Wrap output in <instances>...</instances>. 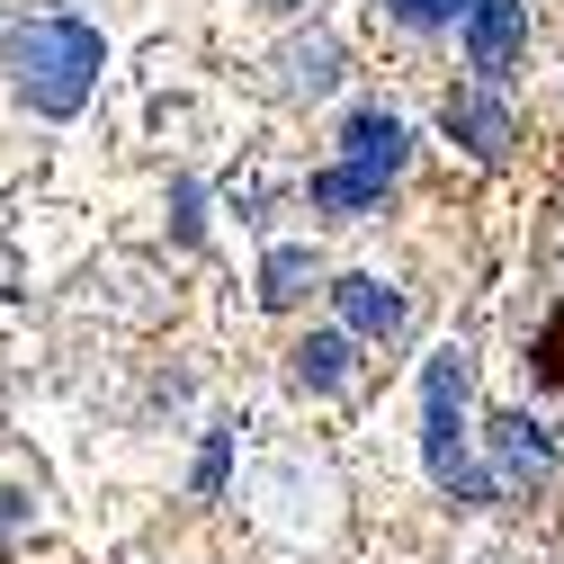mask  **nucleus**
I'll return each instance as SVG.
<instances>
[{
	"mask_svg": "<svg viewBox=\"0 0 564 564\" xmlns=\"http://www.w3.org/2000/svg\"><path fill=\"white\" fill-rule=\"evenodd\" d=\"M99 63H108V45L73 10H36V19H19L10 36H0V73L19 82V99L36 117H73L99 90Z\"/></svg>",
	"mask_w": 564,
	"mask_h": 564,
	"instance_id": "1",
	"label": "nucleus"
},
{
	"mask_svg": "<svg viewBox=\"0 0 564 564\" xmlns=\"http://www.w3.org/2000/svg\"><path fill=\"white\" fill-rule=\"evenodd\" d=\"M466 386H475L466 349H431V368H421V466L457 502H502V484L466 457Z\"/></svg>",
	"mask_w": 564,
	"mask_h": 564,
	"instance_id": "2",
	"label": "nucleus"
},
{
	"mask_svg": "<svg viewBox=\"0 0 564 564\" xmlns=\"http://www.w3.org/2000/svg\"><path fill=\"white\" fill-rule=\"evenodd\" d=\"M520 45H529V0H466V63L484 82H511Z\"/></svg>",
	"mask_w": 564,
	"mask_h": 564,
	"instance_id": "3",
	"label": "nucleus"
},
{
	"mask_svg": "<svg viewBox=\"0 0 564 564\" xmlns=\"http://www.w3.org/2000/svg\"><path fill=\"white\" fill-rule=\"evenodd\" d=\"M340 162L368 171V180H394V171L412 162V126H403L394 108H359V117L340 126Z\"/></svg>",
	"mask_w": 564,
	"mask_h": 564,
	"instance_id": "4",
	"label": "nucleus"
},
{
	"mask_svg": "<svg viewBox=\"0 0 564 564\" xmlns=\"http://www.w3.org/2000/svg\"><path fill=\"white\" fill-rule=\"evenodd\" d=\"M332 314H340V332H368V340H394V332L412 323V305L386 288V278H368V269L332 278Z\"/></svg>",
	"mask_w": 564,
	"mask_h": 564,
	"instance_id": "5",
	"label": "nucleus"
},
{
	"mask_svg": "<svg viewBox=\"0 0 564 564\" xmlns=\"http://www.w3.org/2000/svg\"><path fill=\"white\" fill-rule=\"evenodd\" d=\"M492 466H502L492 484H546L555 475V440L538 431L529 412H502V421H492Z\"/></svg>",
	"mask_w": 564,
	"mask_h": 564,
	"instance_id": "6",
	"label": "nucleus"
},
{
	"mask_svg": "<svg viewBox=\"0 0 564 564\" xmlns=\"http://www.w3.org/2000/svg\"><path fill=\"white\" fill-rule=\"evenodd\" d=\"M448 134H457L475 162H511V108L484 99V90H457L448 99Z\"/></svg>",
	"mask_w": 564,
	"mask_h": 564,
	"instance_id": "7",
	"label": "nucleus"
},
{
	"mask_svg": "<svg viewBox=\"0 0 564 564\" xmlns=\"http://www.w3.org/2000/svg\"><path fill=\"white\" fill-rule=\"evenodd\" d=\"M296 386H314V394H340V386H349V332L296 340Z\"/></svg>",
	"mask_w": 564,
	"mask_h": 564,
	"instance_id": "8",
	"label": "nucleus"
},
{
	"mask_svg": "<svg viewBox=\"0 0 564 564\" xmlns=\"http://www.w3.org/2000/svg\"><path fill=\"white\" fill-rule=\"evenodd\" d=\"M377 197H386V180H368V171H349V162H332V171L314 180V206H323V216H368Z\"/></svg>",
	"mask_w": 564,
	"mask_h": 564,
	"instance_id": "9",
	"label": "nucleus"
},
{
	"mask_svg": "<svg viewBox=\"0 0 564 564\" xmlns=\"http://www.w3.org/2000/svg\"><path fill=\"white\" fill-rule=\"evenodd\" d=\"M314 288V251H296V242H278L269 260H260V305H296Z\"/></svg>",
	"mask_w": 564,
	"mask_h": 564,
	"instance_id": "10",
	"label": "nucleus"
},
{
	"mask_svg": "<svg viewBox=\"0 0 564 564\" xmlns=\"http://www.w3.org/2000/svg\"><path fill=\"white\" fill-rule=\"evenodd\" d=\"M278 63H288V90H332V82H340V45H332V36H314V45H288Z\"/></svg>",
	"mask_w": 564,
	"mask_h": 564,
	"instance_id": "11",
	"label": "nucleus"
},
{
	"mask_svg": "<svg viewBox=\"0 0 564 564\" xmlns=\"http://www.w3.org/2000/svg\"><path fill=\"white\" fill-rule=\"evenodd\" d=\"M377 10H386L394 28H457L466 0H377Z\"/></svg>",
	"mask_w": 564,
	"mask_h": 564,
	"instance_id": "12",
	"label": "nucleus"
},
{
	"mask_svg": "<svg viewBox=\"0 0 564 564\" xmlns=\"http://www.w3.org/2000/svg\"><path fill=\"white\" fill-rule=\"evenodd\" d=\"M197 484H206V492H216V484H225V431H216V440H206V457H197Z\"/></svg>",
	"mask_w": 564,
	"mask_h": 564,
	"instance_id": "13",
	"label": "nucleus"
},
{
	"mask_svg": "<svg viewBox=\"0 0 564 564\" xmlns=\"http://www.w3.org/2000/svg\"><path fill=\"white\" fill-rule=\"evenodd\" d=\"M260 10H296V0H260Z\"/></svg>",
	"mask_w": 564,
	"mask_h": 564,
	"instance_id": "14",
	"label": "nucleus"
}]
</instances>
